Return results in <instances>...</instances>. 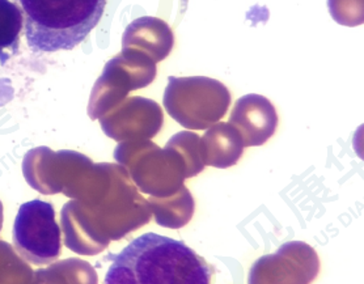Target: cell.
<instances>
[{
    "mask_svg": "<svg viewBox=\"0 0 364 284\" xmlns=\"http://www.w3.org/2000/svg\"><path fill=\"white\" fill-rule=\"evenodd\" d=\"M34 53L73 50L99 24L107 0H16Z\"/></svg>",
    "mask_w": 364,
    "mask_h": 284,
    "instance_id": "2",
    "label": "cell"
},
{
    "mask_svg": "<svg viewBox=\"0 0 364 284\" xmlns=\"http://www.w3.org/2000/svg\"><path fill=\"white\" fill-rule=\"evenodd\" d=\"M317 261L308 263L275 262L265 257L256 262L250 271L249 284H308L317 275Z\"/></svg>",
    "mask_w": 364,
    "mask_h": 284,
    "instance_id": "5",
    "label": "cell"
},
{
    "mask_svg": "<svg viewBox=\"0 0 364 284\" xmlns=\"http://www.w3.org/2000/svg\"><path fill=\"white\" fill-rule=\"evenodd\" d=\"M230 122L240 129L245 146H261L274 134L278 118L270 101L249 94L236 102Z\"/></svg>",
    "mask_w": 364,
    "mask_h": 284,
    "instance_id": "4",
    "label": "cell"
},
{
    "mask_svg": "<svg viewBox=\"0 0 364 284\" xmlns=\"http://www.w3.org/2000/svg\"><path fill=\"white\" fill-rule=\"evenodd\" d=\"M23 26L21 9L11 0H0V66L18 51Z\"/></svg>",
    "mask_w": 364,
    "mask_h": 284,
    "instance_id": "6",
    "label": "cell"
},
{
    "mask_svg": "<svg viewBox=\"0 0 364 284\" xmlns=\"http://www.w3.org/2000/svg\"><path fill=\"white\" fill-rule=\"evenodd\" d=\"M355 9L359 15H362V0H329V9L333 16L338 20V17L346 15L348 9Z\"/></svg>",
    "mask_w": 364,
    "mask_h": 284,
    "instance_id": "7",
    "label": "cell"
},
{
    "mask_svg": "<svg viewBox=\"0 0 364 284\" xmlns=\"http://www.w3.org/2000/svg\"><path fill=\"white\" fill-rule=\"evenodd\" d=\"M14 244L23 258L49 265L60 254V229L48 202L34 200L20 206L12 229Z\"/></svg>",
    "mask_w": 364,
    "mask_h": 284,
    "instance_id": "3",
    "label": "cell"
},
{
    "mask_svg": "<svg viewBox=\"0 0 364 284\" xmlns=\"http://www.w3.org/2000/svg\"><path fill=\"white\" fill-rule=\"evenodd\" d=\"M211 275L186 244L149 232L113 256L104 284H211Z\"/></svg>",
    "mask_w": 364,
    "mask_h": 284,
    "instance_id": "1",
    "label": "cell"
}]
</instances>
